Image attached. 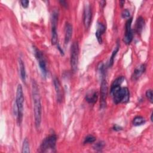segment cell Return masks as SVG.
<instances>
[{"label": "cell", "instance_id": "obj_1", "mask_svg": "<svg viewBox=\"0 0 153 153\" xmlns=\"http://www.w3.org/2000/svg\"><path fill=\"white\" fill-rule=\"evenodd\" d=\"M32 99L33 101V111H34V119L35 125L38 129L39 128L41 123L42 116V106L41 102V96L39 91V88L35 81L33 80L32 82Z\"/></svg>", "mask_w": 153, "mask_h": 153}, {"label": "cell", "instance_id": "obj_2", "mask_svg": "<svg viewBox=\"0 0 153 153\" xmlns=\"http://www.w3.org/2000/svg\"><path fill=\"white\" fill-rule=\"evenodd\" d=\"M110 93L115 104L126 103L129 100L130 93L127 87H121V85H111Z\"/></svg>", "mask_w": 153, "mask_h": 153}, {"label": "cell", "instance_id": "obj_3", "mask_svg": "<svg viewBox=\"0 0 153 153\" xmlns=\"http://www.w3.org/2000/svg\"><path fill=\"white\" fill-rule=\"evenodd\" d=\"M23 103L24 94L23 88L21 84H19L16 90V114L17 116V121L18 124H20L22 122L23 115Z\"/></svg>", "mask_w": 153, "mask_h": 153}, {"label": "cell", "instance_id": "obj_4", "mask_svg": "<svg viewBox=\"0 0 153 153\" xmlns=\"http://www.w3.org/2000/svg\"><path fill=\"white\" fill-rule=\"evenodd\" d=\"M57 137L55 134H51L46 137L42 142L39 152H56Z\"/></svg>", "mask_w": 153, "mask_h": 153}, {"label": "cell", "instance_id": "obj_5", "mask_svg": "<svg viewBox=\"0 0 153 153\" xmlns=\"http://www.w3.org/2000/svg\"><path fill=\"white\" fill-rule=\"evenodd\" d=\"M78 54L79 47L77 42H74L71 45V66L73 72H76L78 63Z\"/></svg>", "mask_w": 153, "mask_h": 153}, {"label": "cell", "instance_id": "obj_6", "mask_svg": "<svg viewBox=\"0 0 153 153\" xmlns=\"http://www.w3.org/2000/svg\"><path fill=\"white\" fill-rule=\"evenodd\" d=\"M34 50V54L35 56V57L38 62L40 69L42 72V75L45 76L47 73V66H46V62L45 60V58L42 53L41 51H40L36 47L33 48Z\"/></svg>", "mask_w": 153, "mask_h": 153}, {"label": "cell", "instance_id": "obj_7", "mask_svg": "<svg viewBox=\"0 0 153 153\" xmlns=\"http://www.w3.org/2000/svg\"><path fill=\"white\" fill-rule=\"evenodd\" d=\"M100 108H103L106 105V97L108 95V84L105 77L102 78V81L100 84Z\"/></svg>", "mask_w": 153, "mask_h": 153}, {"label": "cell", "instance_id": "obj_8", "mask_svg": "<svg viewBox=\"0 0 153 153\" xmlns=\"http://www.w3.org/2000/svg\"><path fill=\"white\" fill-rule=\"evenodd\" d=\"M132 20L133 19L131 17L128 19L126 23L125 33L123 38V41L127 44H129L133 40V32L131 29Z\"/></svg>", "mask_w": 153, "mask_h": 153}, {"label": "cell", "instance_id": "obj_9", "mask_svg": "<svg viewBox=\"0 0 153 153\" xmlns=\"http://www.w3.org/2000/svg\"><path fill=\"white\" fill-rule=\"evenodd\" d=\"M52 27H51V44L56 45L57 44L58 35L56 29V25L57 22V13L54 12L52 15Z\"/></svg>", "mask_w": 153, "mask_h": 153}, {"label": "cell", "instance_id": "obj_10", "mask_svg": "<svg viewBox=\"0 0 153 153\" xmlns=\"http://www.w3.org/2000/svg\"><path fill=\"white\" fill-rule=\"evenodd\" d=\"M92 17V11L90 4L85 5L83 13V22L86 29L90 27Z\"/></svg>", "mask_w": 153, "mask_h": 153}, {"label": "cell", "instance_id": "obj_11", "mask_svg": "<svg viewBox=\"0 0 153 153\" xmlns=\"http://www.w3.org/2000/svg\"><path fill=\"white\" fill-rule=\"evenodd\" d=\"M146 69V65L145 64L140 65L139 67L135 69L132 75L131 79L133 81H136L139 78V77L142 75V74L145 72Z\"/></svg>", "mask_w": 153, "mask_h": 153}, {"label": "cell", "instance_id": "obj_12", "mask_svg": "<svg viewBox=\"0 0 153 153\" xmlns=\"http://www.w3.org/2000/svg\"><path fill=\"white\" fill-rule=\"evenodd\" d=\"M54 85L56 90V96H57V100L59 102H61L62 100V87L60 85V83L59 82V80L56 78L54 79Z\"/></svg>", "mask_w": 153, "mask_h": 153}, {"label": "cell", "instance_id": "obj_13", "mask_svg": "<svg viewBox=\"0 0 153 153\" xmlns=\"http://www.w3.org/2000/svg\"><path fill=\"white\" fill-rule=\"evenodd\" d=\"M98 97V93L96 90H91L88 91L85 95L86 101L91 104H94L97 102Z\"/></svg>", "mask_w": 153, "mask_h": 153}, {"label": "cell", "instance_id": "obj_14", "mask_svg": "<svg viewBox=\"0 0 153 153\" xmlns=\"http://www.w3.org/2000/svg\"><path fill=\"white\" fill-rule=\"evenodd\" d=\"M72 35V26L69 23H66L65 27V44H68Z\"/></svg>", "mask_w": 153, "mask_h": 153}, {"label": "cell", "instance_id": "obj_15", "mask_svg": "<svg viewBox=\"0 0 153 153\" xmlns=\"http://www.w3.org/2000/svg\"><path fill=\"white\" fill-rule=\"evenodd\" d=\"M105 26L101 23H98L97 26V30L96 32V36L97 38V39L99 44H102V35L105 31Z\"/></svg>", "mask_w": 153, "mask_h": 153}, {"label": "cell", "instance_id": "obj_16", "mask_svg": "<svg viewBox=\"0 0 153 153\" xmlns=\"http://www.w3.org/2000/svg\"><path fill=\"white\" fill-rule=\"evenodd\" d=\"M145 25V20L141 16L139 17L136 22V25H135V30L137 34H140L144 27Z\"/></svg>", "mask_w": 153, "mask_h": 153}, {"label": "cell", "instance_id": "obj_17", "mask_svg": "<svg viewBox=\"0 0 153 153\" xmlns=\"http://www.w3.org/2000/svg\"><path fill=\"white\" fill-rule=\"evenodd\" d=\"M19 65L20 68V77L23 82L26 81V69L23 61L21 58L19 59Z\"/></svg>", "mask_w": 153, "mask_h": 153}, {"label": "cell", "instance_id": "obj_18", "mask_svg": "<svg viewBox=\"0 0 153 153\" xmlns=\"http://www.w3.org/2000/svg\"><path fill=\"white\" fill-rule=\"evenodd\" d=\"M145 123V120L143 117L137 116L133 120V124L135 126H138L143 124Z\"/></svg>", "mask_w": 153, "mask_h": 153}, {"label": "cell", "instance_id": "obj_19", "mask_svg": "<svg viewBox=\"0 0 153 153\" xmlns=\"http://www.w3.org/2000/svg\"><path fill=\"white\" fill-rule=\"evenodd\" d=\"M23 153H29L30 152V146L29 143L27 138H25L23 140L22 145V151Z\"/></svg>", "mask_w": 153, "mask_h": 153}, {"label": "cell", "instance_id": "obj_20", "mask_svg": "<svg viewBox=\"0 0 153 153\" xmlns=\"http://www.w3.org/2000/svg\"><path fill=\"white\" fill-rule=\"evenodd\" d=\"M119 48H120V46L118 44L117 46L115 47V50L113 51V52H112V53L111 54V56L110 57V59H109V67L112 66V65L114 63V58H115L116 54H117V52L119 50Z\"/></svg>", "mask_w": 153, "mask_h": 153}, {"label": "cell", "instance_id": "obj_21", "mask_svg": "<svg viewBox=\"0 0 153 153\" xmlns=\"http://www.w3.org/2000/svg\"><path fill=\"white\" fill-rule=\"evenodd\" d=\"M96 140V137L94 136H93V135H88L87 136L84 140V144H87V143H93L94 141Z\"/></svg>", "mask_w": 153, "mask_h": 153}, {"label": "cell", "instance_id": "obj_22", "mask_svg": "<svg viewBox=\"0 0 153 153\" xmlns=\"http://www.w3.org/2000/svg\"><path fill=\"white\" fill-rule=\"evenodd\" d=\"M146 97L148 98V100L151 102V103H152V100H153V99H152V96H153V94H152V90L151 89H149L148 90H146Z\"/></svg>", "mask_w": 153, "mask_h": 153}, {"label": "cell", "instance_id": "obj_23", "mask_svg": "<svg viewBox=\"0 0 153 153\" xmlns=\"http://www.w3.org/2000/svg\"><path fill=\"white\" fill-rule=\"evenodd\" d=\"M104 145H105L104 142L100 141V142H97V143L95 145V146H94V149H96L97 151H100V150L103 148V147L104 146Z\"/></svg>", "mask_w": 153, "mask_h": 153}, {"label": "cell", "instance_id": "obj_24", "mask_svg": "<svg viewBox=\"0 0 153 153\" xmlns=\"http://www.w3.org/2000/svg\"><path fill=\"white\" fill-rule=\"evenodd\" d=\"M121 16L124 19H127L130 17V12L127 9H125L121 13Z\"/></svg>", "mask_w": 153, "mask_h": 153}, {"label": "cell", "instance_id": "obj_25", "mask_svg": "<svg viewBox=\"0 0 153 153\" xmlns=\"http://www.w3.org/2000/svg\"><path fill=\"white\" fill-rule=\"evenodd\" d=\"M29 1L27 0H22L21 1V4L23 8H27L29 5Z\"/></svg>", "mask_w": 153, "mask_h": 153}, {"label": "cell", "instance_id": "obj_26", "mask_svg": "<svg viewBox=\"0 0 153 153\" xmlns=\"http://www.w3.org/2000/svg\"><path fill=\"white\" fill-rule=\"evenodd\" d=\"M99 3H100V5L102 8H103L105 6V4H106V1H99Z\"/></svg>", "mask_w": 153, "mask_h": 153}, {"label": "cell", "instance_id": "obj_27", "mask_svg": "<svg viewBox=\"0 0 153 153\" xmlns=\"http://www.w3.org/2000/svg\"><path fill=\"white\" fill-rule=\"evenodd\" d=\"M114 128V130H116V131L121 130V127H119V126H117V125H115V126H114V128Z\"/></svg>", "mask_w": 153, "mask_h": 153}, {"label": "cell", "instance_id": "obj_28", "mask_svg": "<svg viewBox=\"0 0 153 153\" xmlns=\"http://www.w3.org/2000/svg\"><path fill=\"white\" fill-rule=\"evenodd\" d=\"M125 3V1H120V5L122 7Z\"/></svg>", "mask_w": 153, "mask_h": 153}, {"label": "cell", "instance_id": "obj_29", "mask_svg": "<svg viewBox=\"0 0 153 153\" xmlns=\"http://www.w3.org/2000/svg\"><path fill=\"white\" fill-rule=\"evenodd\" d=\"M151 121H152V114L151 115Z\"/></svg>", "mask_w": 153, "mask_h": 153}]
</instances>
